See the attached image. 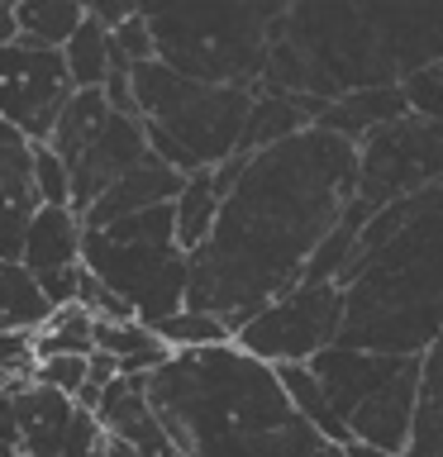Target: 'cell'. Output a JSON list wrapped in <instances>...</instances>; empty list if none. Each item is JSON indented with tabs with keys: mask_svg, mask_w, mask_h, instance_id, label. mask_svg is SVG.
<instances>
[{
	"mask_svg": "<svg viewBox=\"0 0 443 457\" xmlns=\"http://www.w3.org/2000/svg\"><path fill=\"white\" fill-rule=\"evenodd\" d=\"M357 195V143L329 129L257 153L224 195L210 238L191 253L186 305L234 328L305 286L310 257Z\"/></svg>",
	"mask_w": 443,
	"mask_h": 457,
	"instance_id": "cell-1",
	"label": "cell"
},
{
	"mask_svg": "<svg viewBox=\"0 0 443 457\" xmlns=\"http://www.w3.org/2000/svg\"><path fill=\"white\" fill-rule=\"evenodd\" d=\"M443 62V0H296L272 24L257 91L334 105Z\"/></svg>",
	"mask_w": 443,
	"mask_h": 457,
	"instance_id": "cell-2",
	"label": "cell"
},
{
	"mask_svg": "<svg viewBox=\"0 0 443 457\" xmlns=\"http://www.w3.org/2000/svg\"><path fill=\"white\" fill-rule=\"evenodd\" d=\"M163 434L186 457H329L334 448L300 420L277 367L238 343L171 353L148 377Z\"/></svg>",
	"mask_w": 443,
	"mask_h": 457,
	"instance_id": "cell-3",
	"label": "cell"
},
{
	"mask_svg": "<svg viewBox=\"0 0 443 457\" xmlns=\"http://www.w3.org/2000/svg\"><path fill=\"white\" fill-rule=\"evenodd\" d=\"M343 286L339 348L429 357L443 338V186L377 210Z\"/></svg>",
	"mask_w": 443,
	"mask_h": 457,
	"instance_id": "cell-4",
	"label": "cell"
},
{
	"mask_svg": "<svg viewBox=\"0 0 443 457\" xmlns=\"http://www.w3.org/2000/svg\"><path fill=\"white\" fill-rule=\"evenodd\" d=\"M286 0H210V5H153L157 62L200 86H243L257 91L267 71L272 24Z\"/></svg>",
	"mask_w": 443,
	"mask_h": 457,
	"instance_id": "cell-5",
	"label": "cell"
},
{
	"mask_svg": "<svg viewBox=\"0 0 443 457\" xmlns=\"http://www.w3.org/2000/svg\"><path fill=\"white\" fill-rule=\"evenodd\" d=\"M257 91L243 86H200L177 77L163 62L134 67V105L157 162L181 177L214 171L238 153L243 124L253 114Z\"/></svg>",
	"mask_w": 443,
	"mask_h": 457,
	"instance_id": "cell-6",
	"label": "cell"
},
{
	"mask_svg": "<svg viewBox=\"0 0 443 457\" xmlns=\"http://www.w3.org/2000/svg\"><path fill=\"white\" fill-rule=\"evenodd\" d=\"M81 267L96 271L114 295L134 310L138 324H167L171 314L186 310L191 291V257L177 243V214L171 205L129 214V220L86 234Z\"/></svg>",
	"mask_w": 443,
	"mask_h": 457,
	"instance_id": "cell-7",
	"label": "cell"
},
{
	"mask_svg": "<svg viewBox=\"0 0 443 457\" xmlns=\"http://www.w3.org/2000/svg\"><path fill=\"white\" fill-rule=\"evenodd\" d=\"M320 377L339 424L348 428L353 448L405 457L414 438V414H420V386H424V357H396V353H357V348H329L310 362Z\"/></svg>",
	"mask_w": 443,
	"mask_h": 457,
	"instance_id": "cell-8",
	"label": "cell"
},
{
	"mask_svg": "<svg viewBox=\"0 0 443 457\" xmlns=\"http://www.w3.org/2000/svg\"><path fill=\"white\" fill-rule=\"evenodd\" d=\"M443 186V124L405 114V120L377 129L357 148V205L377 214L405 195Z\"/></svg>",
	"mask_w": 443,
	"mask_h": 457,
	"instance_id": "cell-9",
	"label": "cell"
},
{
	"mask_svg": "<svg viewBox=\"0 0 443 457\" xmlns=\"http://www.w3.org/2000/svg\"><path fill=\"white\" fill-rule=\"evenodd\" d=\"M339 334H343V286H296L286 300L267 305L257 320L243 324L234 343L267 367H291L329 353Z\"/></svg>",
	"mask_w": 443,
	"mask_h": 457,
	"instance_id": "cell-10",
	"label": "cell"
},
{
	"mask_svg": "<svg viewBox=\"0 0 443 457\" xmlns=\"http://www.w3.org/2000/svg\"><path fill=\"white\" fill-rule=\"evenodd\" d=\"M71 96H77V86H71L67 57L57 48H38L29 38L0 48V120L20 129L34 148L53 138Z\"/></svg>",
	"mask_w": 443,
	"mask_h": 457,
	"instance_id": "cell-11",
	"label": "cell"
},
{
	"mask_svg": "<svg viewBox=\"0 0 443 457\" xmlns=\"http://www.w3.org/2000/svg\"><path fill=\"white\" fill-rule=\"evenodd\" d=\"M148 157H153V148H148V134H143V120H129V114L110 110V120L100 124V134L67 162V171H71V214L81 220L114 181H124L129 171H138Z\"/></svg>",
	"mask_w": 443,
	"mask_h": 457,
	"instance_id": "cell-12",
	"label": "cell"
},
{
	"mask_svg": "<svg viewBox=\"0 0 443 457\" xmlns=\"http://www.w3.org/2000/svg\"><path fill=\"white\" fill-rule=\"evenodd\" d=\"M81 243H86V224L71 210H48L43 205L34 214L24 234V257L29 277L43 286L53 310L77 305V281H81Z\"/></svg>",
	"mask_w": 443,
	"mask_h": 457,
	"instance_id": "cell-13",
	"label": "cell"
},
{
	"mask_svg": "<svg viewBox=\"0 0 443 457\" xmlns=\"http://www.w3.org/2000/svg\"><path fill=\"white\" fill-rule=\"evenodd\" d=\"M181 186H186L181 171H171L167 162L148 157V162H143L138 171H129L124 181H114L110 191L81 214V224H86V234H100V228L120 224V220H129V214H143V210L171 205V200L181 195Z\"/></svg>",
	"mask_w": 443,
	"mask_h": 457,
	"instance_id": "cell-14",
	"label": "cell"
},
{
	"mask_svg": "<svg viewBox=\"0 0 443 457\" xmlns=\"http://www.w3.org/2000/svg\"><path fill=\"white\" fill-rule=\"evenodd\" d=\"M43 210L34 186V143L0 148V262H20L24 234Z\"/></svg>",
	"mask_w": 443,
	"mask_h": 457,
	"instance_id": "cell-15",
	"label": "cell"
},
{
	"mask_svg": "<svg viewBox=\"0 0 443 457\" xmlns=\"http://www.w3.org/2000/svg\"><path fill=\"white\" fill-rule=\"evenodd\" d=\"M71 395L48 391V386H24L14 400V420H20V457H63L67 428H71Z\"/></svg>",
	"mask_w": 443,
	"mask_h": 457,
	"instance_id": "cell-16",
	"label": "cell"
},
{
	"mask_svg": "<svg viewBox=\"0 0 443 457\" xmlns=\"http://www.w3.org/2000/svg\"><path fill=\"white\" fill-rule=\"evenodd\" d=\"M405 114H410L405 91H400V86H386V91H357V96H343L334 105H324L314 129H329V134H339V138H348L363 148L377 129L405 120Z\"/></svg>",
	"mask_w": 443,
	"mask_h": 457,
	"instance_id": "cell-17",
	"label": "cell"
},
{
	"mask_svg": "<svg viewBox=\"0 0 443 457\" xmlns=\"http://www.w3.org/2000/svg\"><path fill=\"white\" fill-rule=\"evenodd\" d=\"M53 320L43 286L24 262H0V334H38Z\"/></svg>",
	"mask_w": 443,
	"mask_h": 457,
	"instance_id": "cell-18",
	"label": "cell"
},
{
	"mask_svg": "<svg viewBox=\"0 0 443 457\" xmlns=\"http://www.w3.org/2000/svg\"><path fill=\"white\" fill-rule=\"evenodd\" d=\"M277 381H281V391L291 395V405L300 410V420H305L314 434H320L329 448H353V438H348V428L339 424V414L334 405H329V395H324V386L320 377L310 371V362H291V367H277Z\"/></svg>",
	"mask_w": 443,
	"mask_h": 457,
	"instance_id": "cell-19",
	"label": "cell"
},
{
	"mask_svg": "<svg viewBox=\"0 0 443 457\" xmlns=\"http://www.w3.org/2000/svg\"><path fill=\"white\" fill-rule=\"evenodd\" d=\"M220 205H224V191L214 186V171H196V177H186L181 195L171 200V214H177V243H181L186 257L210 238L214 220H220Z\"/></svg>",
	"mask_w": 443,
	"mask_h": 457,
	"instance_id": "cell-20",
	"label": "cell"
},
{
	"mask_svg": "<svg viewBox=\"0 0 443 457\" xmlns=\"http://www.w3.org/2000/svg\"><path fill=\"white\" fill-rule=\"evenodd\" d=\"M14 14H20V38L38 43V48H57V53L86 24L81 0H24V5H14Z\"/></svg>",
	"mask_w": 443,
	"mask_h": 457,
	"instance_id": "cell-21",
	"label": "cell"
},
{
	"mask_svg": "<svg viewBox=\"0 0 443 457\" xmlns=\"http://www.w3.org/2000/svg\"><path fill=\"white\" fill-rule=\"evenodd\" d=\"M405 457H443V338L424 357L420 414H414V438Z\"/></svg>",
	"mask_w": 443,
	"mask_h": 457,
	"instance_id": "cell-22",
	"label": "cell"
},
{
	"mask_svg": "<svg viewBox=\"0 0 443 457\" xmlns=\"http://www.w3.org/2000/svg\"><path fill=\"white\" fill-rule=\"evenodd\" d=\"M34 353H38V362H48V357H91L96 353V314H86L81 305L53 310V320L34 334Z\"/></svg>",
	"mask_w": 443,
	"mask_h": 457,
	"instance_id": "cell-23",
	"label": "cell"
},
{
	"mask_svg": "<svg viewBox=\"0 0 443 457\" xmlns=\"http://www.w3.org/2000/svg\"><path fill=\"white\" fill-rule=\"evenodd\" d=\"M105 120H110L105 91H77V96H71V105L63 110V120H57L48 148L63 157V162H71V157H77L86 143L100 134V124H105Z\"/></svg>",
	"mask_w": 443,
	"mask_h": 457,
	"instance_id": "cell-24",
	"label": "cell"
},
{
	"mask_svg": "<svg viewBox=\"0 0 443 457\" xmlns=\"http://www.w3.org/2000/svg\"><path fill=\"white\" fill-rule=\"evenodd\" d=\"M63 57H67V71H71V86H77V91H105V81H110V29H100L91 20V10H86V24L63 48Z\"/></svg>",
	"mask_w": 443,
	"mask_h": 457,
	"instance_id": "cell-25",
	"label": "cell"
},
{
	"mask_svg": "<svg viewBox=\"0 0 443 457\" xmlns=\"http://www.w3.org/2000/svg\"><path fill=\"white\" fill-rule=\"evenodd\" d=\"M153 334L163 338L171 353H196V348H220V343H234V328H229L220 314H205V310H191V305H186L181 314H171L167 324H157Z\"/></svg>",
	"mask_w": 443,
	"mask_h": 457,
	"instance_id": "cell-26",
	"label": "cell"
},
{
	"mask_svg": "<svg viewBox=\"0 0 443 457\" xmlns=\"http://www.w3.org/2000/svg\"><path fill=\"white\" fill-rule=\"evenodd\" d=\"M34 186H38V200L48 210H71V171L48 143L34 148Z\"/></svg>",
	"mask_w": 443,
	"mask_h": 457,
	"instance_id": "cell-27",
	"label": "cell"
},
{
	"mask_svg": "<svg viewBox=\"0 0 443 457\" xmlns=\"http://www.w3.org/2000/svg\"><path fill=\"white\" fill-rule=\"evenodd\" d=\"M400 91H405V100H410V114L443 124V62L405 77V81H400Z\"/></svg>",
	"mask_w": 443,
	"mask_h": 457,
	"instance_id": "cell-28",
	"label": "cell"
},
{
	"mask_svg": "<svg viewBox=\"0 0 443 457\" xmlns=\"http://www.w3.org/2000/svg\"><path fill=\"white\" fill-rule=\"evenodd\" d=\"M77 305H81L86 314H96V320H110V324L134 320V310H129L124 300L114 295L110 286L96 277V271H86V267H81V281H77Z\"/></svg>",
	"mask_w": 443,
	"mask_h": 457,
	"instance_id": "cell-29",
	"label": "cell"
},
{
	"mask_svg": "<svg viewBox=\"0 0 443 457\" xmlns=\"http://www.w3.org/2000/svg\"><path fill=\"white\" fill-rule=\"evenodd\" d=\"M91 377V357H48V362L34 367V386H48V391H63L77 400V391Z\"/></svg>",
	"mask_w": 443,
	"mask_h": 457,
	"instance_id": "cell-30",
	"label": "cell"
},
{
	"mask_svg": "<svg viewBox=\"0 0 443 457\" xmlns=\"http://www.w3.org/2000/svg\"><path fill=\"white\" fill-rule=\"evenodd\" d=\"M38 353H34V334H0V371L5 377H34Z\"/></svg>",
	"mask_w": 443,
	"mask_h": 457,
	"instance_id": "cell-31",
	"label": "cell"
},
{
	"mask_svg": "<svg viewBox=\"0 0 443 457\" xmlns=\"http://www.w3.org/2000/svg\"><path fill=\"white\" fill-rule=\"evenodd\" d=\"M20 43V14H14V0H0V48H14Z\"/></svg>",
	"mask_w": 443,
	"mask_h": 457,
	"instance_id": "cell-32",
	"label": "cell"
},
{
	"mask_svg": "<svg viewBox=\"0 0 443 457\" xmlns=\"http://www.w3.org/2000/svg\"><path fill=\"white\" fill-rule=\"evenodd\" d=\"M110 457H138V453H134V448H124V443H114V438H110Z\"/></svg>",
	"mask_w": 443,
	"mask_h": 457,
	"instance_id": "cell-33",
	"label": "cell"
},
{
	"mask_svg": "<svg viewBox=\"0 0 443 457\" xmlns=\"http://www.w3.org/2000/svg\"><path fill=\"white\" fill-rule=\"evenodd\" d=\"M348 457H391V453H372V448H343Z\"/></svg>",
	"mask_w": 443,
	"mask_h": 457,
	"instance_id": "cell-34",
	"label": "cell"
},
{
	"mask_svg": "<svg viewBox=\"0 0 443 457\" xmlns=\"http://www.w3.org/2000/svg\"><path fill=\"white\" fill-rule=\"evenodd\" d=\"M0 457H20V448H10V443H0Z\"/></svg>",
	"mask_w": 443,
	"mask_h": 457,
	"instance_id": "cell-35",
	"label": "cell"
},
{
	"mask_svg": "<svg viewBox=\"0 0 443 457\" xmlns=\"http://www.w3.org/2000/svg\"><path fill=\"white\" fill-rule=\"evenodd\" d=\"M329 457H348V453H343V448H334V453H329Z\"/></svg>",
	"mask_w": 443,
	"mask_h": 457,
	"instance_id": "cell-36",
	"label": "cell"
},
{
	"mask_svg": "<svg viewBox=\"0 0 443 457\" xmlns=\"http://www.w3.org/2000/svg\"><path fill=\"white\" fill-rule=\"evenodd\" d=\"M167 457H186V453H167Z\"/></svg>",
	"mask_w": 443,
	"mask_h": 457,
	"instance_id": "cell-37",
	"label": "cell"
}]
</instances>
